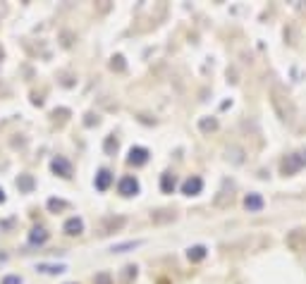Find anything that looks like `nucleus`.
I'll return each mask as SVG.
<instances>
[{
    "label": "nucleus",
    "instance_id": "obj_7",
    "mask_svg": "<svg viewBox=\"0 0 306 284\" xmlns=\"http://www.w3.org/2000/svg\"><path fill=\"white\" fill-rule=\"evenodd\" d=\"M31 244H43V241H46V239H48V234H46V232H43V229H34V232H31Z\"/></svg>",
    "mask_w": 306,
    "mask_h": 284
},
{
    "label": "nucleus",
    "instance_id": "obj_4",
    "mask_svg": "<svg viewBox=\"0 0 306 284\" xmlns=\"http://www.w3.org/2000/svg\"><path fill=\"white\" fill-rule=\"evenodd\" d=\"M81 229H84V222L77 220V217H72V220L65 222V232H67V234H79Z\"/></svg>",
    "mask_w": 306,
    "mask_h": 284
},
{
    "label": "nucleus",
    "instance_id": "obj_9",
    "mask_svg": "<svg viewBox=\"0 0 306 284\" xmlns=\"http://www.w3.org/2000/svg\"><path fill=\"white\" fill-rule=\"evenodd\" d=\"M163 189H165V191H172V189H175V177L172 175L163 177Z\"/></svg>",
    "mask_w": 306,
    "mask_h": 284
},
{
    "label": "nucleus",
    "instance_id": "obj_1",
    "mask_svg": "<svg viewBox=\"0 0 306 284\" xmlns=\"http://www.w3.org/2000/svg\"><path fill=\"white\" fill-rule=\"evenodd\" d=\"M139 191V182L134 177H125L122 182H120V194L122 196H132V194H137Z\"/></svg>",
    "mask_w": 306,
    "mask_h": 284
},
{
    "label": "nucleus",
    "instance_id": "obj_13",
    "mask_svg": "<svg viewBox=\"0 0 306 284\" xmlns=\"http://www.w3.org/2000/svg\"><path fill=\"white\" fill-rule=\"evenodd\" d=\"M3 201H5V196H3V189H0V203H3Z\"/></svg>",
    "mask_w": 306,
    "mask_h": 284
},
{
    "label": "nucleus",
    "instance_id": "obj_5",
    "mask_svg": "<svg viewBox=\"0 0 306 284\" xmlns=\"http://www.w3.org/2000/svg\"><path fill=\"white\" fill-rule=\"evenodd\" d=\"M53 170H55V172H60L62 177H69V163H67V160H62V158L53 160Z\"/></svg>",
    "mask_w": 306,
    "mask_h": 284
},
{
    "label": "nucleus",
    "instance_id": "obj_3",
    "mask_svg": "<svg viewBox=\"0 0 306 284\" xmlns=\"http://www.w3.org/2000/svg\"><path fill=\"white\" fill-rule=\"evenodd\" d=\"M146 158H148L146 148H132V151H129V163H134V165H144Z\"/></svg>",
    "mask_w": 306,
    "mask_h": 284
},
{
    "label": "nucleus",
    "instance_id": "obj_6",
    "mask_svg": "<svg viewBox=\"0 0 306 284\" xmlns=\"http://www.w3.org/2000/svg\"><path fill=\"white\" fill-rule=\"evenodd\" d=\"M244 206H247V210H261V206H263V201H261V196H249L247 201H244Z\"/></svg>",
    "mask_w": 306,
    "mask_h": 284
},
{
    "label": "nucleus",
    "instance_id": "obj_10",
    "mask_svg": "<svg viewBox=\"0 0 306 284\" xmlns=\"http://www.w3.org/2000/svg\"><path fill=\"white\" fill-rule=\"evenodd\" d=\"M206 255V251H203V246H196V248H191L189 251V258H194V260H198V258H203Z\"/></svg>",
    "mask_w": 306,
    "mask_h": 284
},
{
    "label": "nucleus",
    "instance_id": "obj_2",
    "mask_svg": "<svg viewBox=\"0 0 306 284\" xmlns=\"http://www.w3.org/2000/svg\"><path fill=\"white\" fill-rule=\"evenodd\" d=\"M201 186H203V182H201L198 177H194V179H187V182L182 184V191H184L187 196H194V194L201 191Z\"/></svg>",
    "mask_w": 306,
    "mask_h": 284
},
{
    "label": "nucleus",
    "instance_id": "obj_11",
    "mask_svg": "<svg viewBox=\"0 0 306 284\" xmlns=\"http://www.w3.org/2000/svg\"><path fill=\"white\" fill-rule=\"evenodd\" d=\"M39 270H43V272H62L65 267H62V265H58V267H55V265H41Z\"/></svg>",
    "mask_w": 306,
    "mask_h": 284
},
{
    "label": "nucleus",
    "instance_id": "obj_12",
    "mask_svg": "<svg viewBox=\"0 0 306 284\" xmlns=\"http://www.w3.org/2000/svg\"><path fill=\"white\" fill-rule=\"evenodd\" d=\"M3 284H22V279H20V277H5Z\"/></svg>",
    "mask_w": 306,
    "mask_h": 284
},
{
    "label": "nucleus",
    "instance_id": "obj_8",
    "mask_svg": "<svg viewBox=\"0 0 306 284\" xmlns=\"http://www.w3.org/2000/svg\"><path fill=\"white\" fill-rule=\"evenodd\" d=\"M108 184H110V172H106V170H103V172L98 175V179H96V186H98L100 191H106V189H108Z\"/></svg>",
    "mask_w": 306,
    "mask_h": 284
}]
</instances>
